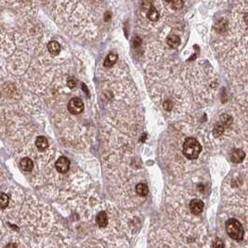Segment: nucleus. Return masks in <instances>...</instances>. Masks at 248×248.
Listing matches in <instances>:
<instances>
[{"instance_id":"obj_1","label":"nucleus","mask_w":248,"mask_h":248,"mask_svg":"<svg viewBox=\"0 0 248 248\" xmlns=\"http://www.w3.org/2000/svg\"><path fill=\"white\" fill-rule=\"evenodd\" d=\"M226 231L229 236L235 241H241L244 238V228L242 224L234 218H231L226 222Z\"/></svg>"},{"instance_id":"obj_2","label":"nucleus","mask_w":248,"mask_h":248,"mask_svg":"<svg viewBox=\"0 0 248 248\" xmlns=\"http://www.w3.org/2000/svg\"><path fill=\"white\" fill-rule=\"evenodd\" d=\"M200 143L193 138H188L183 144V153L188 159L194 160L196 159L201 152Z\"/></svg>"},{"instance_id":"obj_3","label":"nucleus","mask_w":248,"mask_h":248,"mask_svg":"<svg viewBox=\"0 0 248 248\" xmlns=\"http://www.w3.org/2000/svg\"><path fill=\"white\" fill-rule=\"evenodd\" d=\"M68 110L72 115H79L84 110V103L79 98H73L68 103Z\"/></svg>"},{"instance_id":"obj_4","label":"nucleus","mask_w":248,"mask_h":248,"mask_svg":"<svg viewBox=\"0 0 248 248\" xmlns=\"http://www.w3.org/2000/svg\"><path fill=\"white\" fill-rule=\"evenodd\" d=\"M55 167H56L58 172L66 173L69 170V168H70V161H69V159L64 157V156L60 157L55 163Z\"/></svg>"},{"instance_id":"obj_5","label":"nucleus","mask_w":248,"mask_h":248,"mask_svg":"<svg viewBox=\"0 0 248 248\" xmlns=\"http://www.w3.org/2000/svg\"><path fill=\"white\" fill-rule=\"evenodd\" d=\"M190 210L193 215H199L203 212L204 209V203L203 201L199 200V199H193L190 201Z\"/></svg>"},{"instance_id":"obj_6","label":"nucleus","mask_w":248,"mask_h":248,"mask_svg":"<svg viewBox=\"0 0 248 248\" xmlns=\"http://www.w3.org/2000/svg\"><path fill=\"white\" fill-rule=\"evenodd\" d=\"M246 157V153L243 150L241 149H236L232 152V161L235 164H239L241 162H243V160Z\"/></svg>"},{"instance_id":"obj_7","label":"nucleus","mask_w":248,"mask_h":248,"mask_svg":"<svg viewBox=\"0 0 248 248\" xmlns=\"http://www.w3.org/2000/svg\"><path fill=\"white\" fill-rule=\"evenodd\" d=\"M166 44L172 48V49H176L180 46V39L178 35H169L167 38H166Z\"/></svg>"},{"instance_id":"obj_8","label":"nucleus","mask_w":248,"mask_h":248,"mask_svg":"<svg viewBox=\"0 0 248 248\" xmlns=\"http://www.w3.org/2000/svg\"><path fill=\"white\" fill-rule=\"evenodd\" d=\"M48 49L50 52V54L57 56V55H59V53L61 51V46L57 41H51L48 45Z\"/></svg>"},{"instance_id":"obj_9","label":"nucleus","mask_w":248,"mask_h":248,"mask_svg":"<svg viewBox=\"0 0 248 248\" xmlns=\"http://www.w3.org/2000/svg\"><path fill=\"white\" fill-rule=\"evenodd\" d=\"M20 165L22 170L24 171H31L34 168V162L30 158H27V157L21 159L20 162Z\"/></svg>"},{"instance_id":"obj_10","label":"nucleus","mask_w":248,"mask_h":248,"mask_svg":"<svg viewBox=\"0 0 248 248\" xmlns=\"http://www.w3.org/2000/svg\"><path fill=\"white\" fill-rule=\"evenodd\" d=\"M97 223L101 228H104L108 225V217L105 212H100L97 216Z\"/></svg>"},{"instance_id":"obj_11","label":"nucleus","mask_w":248,"mask_h":248,"mask_svg":"<svg viewBox=\"0 0 248 248\" xmlns=\"http://www.w3.org/2000/svg\"><path fill=\"white\" fill-rule=\"evenodd\" d=\"M35 145L40 151H44L49 147V141L45 137L40 136V137H37L35 140Z\"/></svg>"},{"instance_id":"obj_12","label":"nucleus","mask_w":248,"mask_h":248,"mask_svg":"<svg viewBox=\"0 0 248 248\" xmlns=\"http://www.w3.org/2000/svg\"><path fill=\"white\" fill-rule=\"evenodd\" d=\"M117 61V55L114 52L108 54V56L106 57V59L104 60V66L105 67H111L113 66Z\"/></svg>"},{"instance_id":"obj_13","label":"nucleus","mask_w":248,"mask_h":248,"mask_svg":"<svg viewBox=\"0 0 248 248\" xmlns=\"http://www.w3.org/2000/svg\"><path fill=\"white\" fill-rule=\"evenodd\" d=\"M136 191L139 196H147L149 193V189L146 184L144 183H138L136 186Z\"/></svg>"},{"instance_id":"obj_14","label":"nucleus","mask_w":248,"mask_h":248,"mask_svg":"<svg viewBox=\"0 0 248 248\" xmlns=\"http://www.w3.org/2000/svg\"><path fill=\"white\" fill-rule=\"evenodd\" d=\"M147 16H148L149 20H151L152 21H156L159 20V12H158L153 7H152L148 10V12H147Z\"/></svg>"},{"instance_id":"obj_15","label":"nucleus","mask_w":248,"mask_h":248,"mask_svg":"<svg viewBox=\"0 0 248 248\" xmlns=\"http://www.w3.org/2000/svg\"><path fill=\"white\" fill-rule=\"evenodd\" d=\"M220 123L224 124L225 127H228L232 123V118L228 115H222L220 117Z\"/></svg>"},{"instance_id":"obj_16","label":"nucleus","mask_w":248,"mask_h":248,"mask_svg":"<svg viewBox=\"0 0 248 248\" xmlns=\"http://www.w3.org/2000/svg\"><path fill=\"white\" fill-rule=\"evenodd\" d=\"M224 129H225V126L224 124H221V123H218V124H216V126L214 127V135L216 137H219L220 135H222L224 133Z\"/></svg>"},{"instance_id":"obj_17","label":"nucleus","mask_w":248,"mask_h":248,"mask_svg":"<svg viewBox=\"0 0 248 248\" xmlns=\"http://www.w3.org/2000/svg\"><path fill=\"white\" fill-rule=\"evenodd\" d=\"M8 204V197L6 193L2 192L0 196V206L2 209H5Z\"/></svg>"},{"instance_id":"obj_18","label":"nucleus","mask_w":248,"mask_h":248,"mask_svg":"<svg viewBox=\"0 0 248 248\" xmlns=\"http://www.w3.org/2000/svg\"><path fill=\"white\" fill-rule=\"evenodd\" d=\"M183 7V0H174L172 2V7L174 9H180Z\"/></svg>"},{"instance_id":"obj_19","label":"nucleus","mask_w":248,"mask_h":248,"mask_svg":"<svg viewBox=\"0 0 248 248\" xmlns=\"http://www.w3.org/2000/svg\"><path fill=\"white\" fill-rule=\"evenodd\" d=\"M164 108H165L166 111H170V110L172 109V104H171V102H170L169 101H165V103H164Z\"/></svg>"},{"instance_id":"obj_20","label":"nucleus","mask_w":248,"mask_h":248,"mask_svg":"<svg viewBox=\"0 0 248 248\" xmlns=\"http://www.w3.org/2000/svg\"><path fill=\"white\" fill-rule=\"evenodd\" d=\"M133 44H134V46L135 47H138V46H140L141 45V39L139 38V37H135V39H134V41H133Z\"/></svg>"},{"instance_id":"obj_21","label":"nucleus","mask_w":248,"mask_h":248,"mask_svg":"<svg viewBox=\"0 0 248 248\" xmlns=\"http://www.w3.org/2000/svg\"><path fill=\"white\" fill-rule=\"evenodd\" d=\"M218 31L219 30H225V25H226V21H219L218 23Z\"/></svg>"},{"instance_id":"obj_22","label":"nucleus","mask_w":248,"mask_h":248,"mask_svg":"<svg viewBox=\"0 0 248 248\" xmlns=\"http://www.w3.org/2000/svg\"><path fill=\"white\" fill-rule=\"evenodd\" d=\"M213 246H214V247H223V246H224V244L221 243L220 240H218V241L213 245Z\"/></svg>"},{"instance_id":"obj_23","label":"nucleus","mask_w":248,"mask_h":248,"mask_svg":"<svg viewBox=\"0 0 248 248\" xmlns=\"http://www.w3.org/2000/svg\"><path fill=\"white\" fill-rule=\"evenodd\" d=\"M111 18H112V14H111V12L107 11V12L105 13V15H104V21H109Z\"/></svg>"},{"instance_id":"obj_24","label":"nucleus","mask_w":248,"mask_h":248,"mask_svg":"<svg viewBox=\"0 0 248 248\" xmlns=\"http://www.w3.org/2000/svg\"><path fill=\"white\" fill-rule=\"evenodd\" d=\"M67 84H68V87H75V81H74L73 79H70V80L67 82Z\"/></svg>"},{"instance_id":"obj_25","label":"nucleus","mask_w":248,"mask_h":248,"mask_svg":"<svg viewBox=\"0 0 248 248\" xmlns=\"http://www.w3.org/2000/svg\"><path fill=\"white\" fill-rule=\"evenodd\" d=\"M244 21H245V22H246V24H248V13L245 14V16H244Z\"/></svg>"},{"instance_id":"obj_26","label":"nucleus","mask_w":248,"mask_h":248,"mask_svg":"<svg viewBox=\"0 0 248 248\" xmlns=\"http://www.w3.org/2000/svg\"><path fill=\"white\" fill-rule=\"evenodd\" d=\"M10 246H12V247H17L18 246H17L16 244H9V245H7L6 247H10Z\"/></svg>"},{"instance_id":"obj_27","label":"nucleus","mask_w":248,"mask_h":248,"mask_svg":"<svg viewBox=\"0 0 248 248\" xmlns=\"http://www.w3.org/2000/svg\"><path fill=\"white\" fill-rule=\"evenodd\" d=\"M166 2H169V3H172L174 0H166Z\"/></svg>"}]
</instances>
